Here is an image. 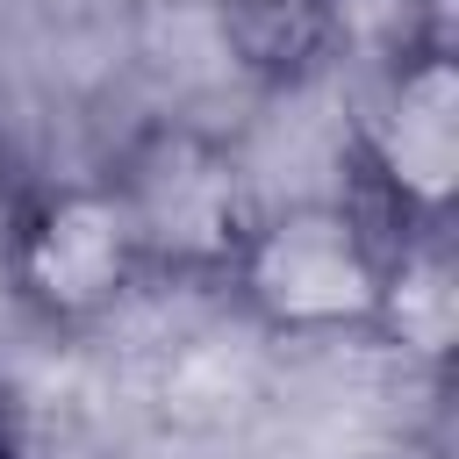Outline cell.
Returning <instances> with one entry per match:
<instances>
[{"mask_svg": "<svg viewBox=\"0 0 459 459\" xmlns=\"http://www.w3.org/2000/svg\"><path fill=\"white\" fill-rule=\"evenodd\" d=\"M0 430H7V402H0Z\"/></svg>", "mask_w": 459, "mask_h": 459, "instance_id": "cell-8", "label": "cell"}, {"mask_svg": "<svg viewBox=\"0 0 459 459\" xmlns=\"http://www.w3.org/2000/svg\"><path fill=\"white\" fill-rule=\"evenodd\" d=\"M0 273L14 308L36 316L43 330H100L151 280L136 230L100 172L36 186L0 237Z\"/></svg>", "mask_w": 459, "mask_h": 459, "instance_id": "cell-3", "label": "cell"}, {"mask_svg": "<svg viewBox=\"0 0 459 459\" xmlns=\"http://www.w3.org/2000/svg\"><path fill=\"white\" fill-rule=\"evenodd\" d=\"M0 459H14V437H7V430H0Z\"/></svg>", "mask_w": 459, "mask_h": 459, "instance_id": "cell-7", "label": "cell"}, {"mask_svg": "<svg viewBox=\"0 0 459 459\" xmlns=\"http://www.w3.org/2000/svg\"><path fill=\"white\" fill-rule=\"evenodd\" d=\"M387 237L351 201L258 208L222 294L273 337H366Z\"/></svg>", "mask_w": 459, "mask_h": 459, "instance_id": "cell-2", "label": "cell"}, {"mask_svg": "<svg viewBox=\"0 0 459 459\" xmlns=\"http://www.w3.org/2000/svg\"><path fill=\"white\" fill-rule=\"evenodd\" d=\"M351 158L394 230L452 222L459 194V65L445 36H409L359 100Z\"/></svg>", "mask_w": 459, "mask_h": 459, "instance_id": "cell-4", "label": "cell"}, {"mask_svg": "<svg viewBox=\"0 0 459 459\" xmlns=\"http://www.w3.org/2000/svg\"><path fill=\"white\" fill-rule=\"evenodd\" d=\"M230 65L258 86H301L344 36V0H208Z\"/></svg>", "mask_w": 459, "mask_h": 459, "instance_id": "cell-6", "label": "cell"}, {"mask_svg": "<svg viewBox=\"0 0 459 459\" xmlns=\"http://www.w3.org/2000/svg\"><path fill=\"white\" fill-rule=\"evenodd\" d=\"M100 179L115 186L151 280H172V287H222L230 280L244 230L258 215L230 136L179 122V115H158L122 136V151L108 158Z\"/></svg>", "mask_w": 459, "mask_h": 459, "instance_id": "cell-1", "label": "cell"}, {"mask_svg": "<svg viewBox=\"0 0 459 459\" xmlns=\"http://www.w3.org/2000/svg\"><path fill=\"white\" fill-rule=\"evenodd\" d=\"M366 337L380 351H394L402 366H423V373L452 366V351H459V251H452L445 222L387 237Z\"/></svg>", "mask_w": 459, "mask_h": 459, "instance_id": "cell-5", "label": "cell"}]
</instances>
